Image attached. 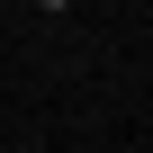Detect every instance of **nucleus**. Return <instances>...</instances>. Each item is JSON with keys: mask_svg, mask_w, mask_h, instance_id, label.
<instances>
[{"mask_svg": "<svg viewBox=\"0 0 153 153\" xmlns=\"http://www.w3.org/2000/svg\"><path fill=\"white\" fill-rule=\"evenodd\" d=\"M45 9H72V0H45Z\"/></svg>", "mask_w": 153, "mask_h": 153, "instance_id": "obj_1", "label": "nucleus"}]
</instances>
